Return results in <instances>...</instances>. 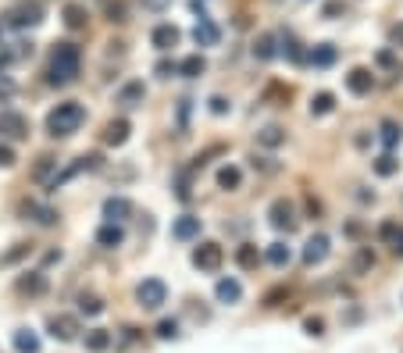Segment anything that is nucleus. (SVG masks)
<instances>
[{
	"label": "nucleus",
	"mask_w": 403,
	"mask_h": 353,
	"mask_svg": "<svg viewBox=\"0 0 403 353\" xmlns=\"http://www.w3.org/2000/svg\"><path fill=\"white\" fill-rule=\"evenodd\" d=\"M129 132H132L129 118H111V122L104 125V143H107V147H122V143L129 140Z\"/></svg>",
	"instance_id": "4468645a"
},
{
	"label": "nucleus",
	"mask_w": 403,
	"mask_h": 353,
	"mask_svg": "<svg viewBox=\"0 0 403 353\" xmlns=\"http://www.w3.org/2000/svg\"><path fill=\"white\" fill-rule=\"evenodd\" d=\"M15 349L18 353H39V335L32 328H18L15 332Z\"/></svg>",
	"instance_id": "2f4dec72"
},
{
	"label": "nucleus",
	"mask_w": 403,
	"mask_h": 353,
	"mask_svg": "<svg viewBox=\"0 0 403 353\" xmlns=\"http://www.w3.org/2000/svg\"><path fill=\"white\" fill-rule=\"evenodd\" d=\"M136 300H140L143 311H161L168 304V285L161 278H143L136 285Z\"/></svg>",
	"instance_id": "39448f33"
},
{
	"label": "nucleus",
	"mask_w": 403,
	"mask_h": 353,
	"mask_svg": "<svg viewBox=\"0 0 403 353\" xmlns=\"http://www.w3.org/2000/svg\"><path fill=\"white\" fill-rule=\"evenodd\" d=\"M211 111H214V114H225V111H228V100H225V97H211Z\"/></svg>",
	"instance_id": "603ef678"
},
{
	"label": "nucleus",
	"mask_w": 403,
	"mask_h": 353,
	"mask_svg": "<svg viewBox=\"0 0 403 353\" xmlns=\"http://www.w3.org/2000/svg\"><path fill=\"white\" fill-rule=\"evenodd\" d=\"M347 89H350L354 97H368V93L375 89V75H371L368 68H350V75H347Z\"/></svg>",
	"instance_id": "f3484780"
},
{
	"label": "nucleus",
	"mask_w": 403,
	"mask_h": 353,
	"mask_svg": "<svg viewBox=\"0 0 403 353\" xmlns=\"http://www.w3.org/2000/svg\"><path fill=\"white\" fill-rule=\"evenodd\" d=\"M82 122H86V107L79 100H65V104H57L46 114V132L54 140H68V136H75L82 129Z\"/></svg>",
	"instance_id": "f03ea898"
},
{
	"label": "nucleus",
	"mask_w": 403,
	"mask_h": 353,
	"mask_svg": "<svg viewBox=\"0 0 403 353\" xmlns=\"http://www.w3.org/2000/svg\"><path fill=\"white\" fill-rule=\"evenodd\" d=\"M129 214H132V200H125V197H107L104 200V218L107 221H118L122 225Z\"/></svg>",
	"instance_id": "6ab92c4d"
},
{
	"label": "nucleus",
	"mask_w": 403,
	"mask_h": 353,
	"mask_svg": "<svg viewBox=\"0 0 403 353\" xmlns=\"http://www.w3.org/2000/svg\"><path fill=\"white\" fill-rule=\"evenodd\" d=\"M264 257H268L271 268H290V261H293V254H290V247H285V243H271Z\"/></svg>",
	"instance_id": "473e14b6"
},
{
	"label": "nucleus",
	"mask_w": 403,
	"mask_h": 353,
	"mask_svg": "<svg viewBox=\"0 0 403 353\" xmlns=\"http://www.w3.org/2000/svg\"><path fill=\"white\" fill-rule=\"evenodd\" d=\"M204 72H207V61H204L200 54H190V57H182V61H179V75H186V79H197Z\"/></svg>",
	"instance_id": "c85d7f7f"
},
{
	"label": "nucleus",
	"mask_w": 403,
	"mask_h": 353,
	"mask_svg": "<svg viewBox=\"0 0 403 353\" xmlns=\"http://www.w3.org/2000/svg\"><path fill=\"white\" fill-rule=\"evenodd\" d=\"M218 186H221V190H240V186H243V171H240L236 164L218 168Z\"/></svg>",
	"instance_id": "cd10ccee"
},
{
	"label": "nucleus",
	"mask_w": 403,
	"mask_h": 353,
	"mask_svg": "<svg viewBox=\"0 0 403 353\" xmlns=\"http://www.w3.org/2000/svg\"><path fill=\"white\" fill-rule=\"evenodd\" d=\"M79 311L89 314V318H97V314H104V300L93 297V292H82V297H79Z\"/></svg>",
	"instance_id": "c9c22d12"
},
{
	"label": "nucleus",
	"mask_w": 403,
	"mask_h": 353,
	"mask_svg": "<svg viewBox=\"0 0 403 353\" xmlns=\"http://www.w3.org/2000/svg\"><path fill=\"white\" fill-rule=\"evenodd\" d=\"M378 65H382V68H396V57H392V50H378Z\"/></svg>",
	"instance_id": "8fccbe9b"
},
{
	"label": "nucleus",
	"mask_w": 403,
	"mask_h": 353,
	"mask_svg": "<svg viewBox=\"0 0 403 353\" xmlns=\"http://www.w3.org/2000/svg\"><path fill=\"white\" fill-rule=\"evenodd\" d=\"M22 214H25L29 221L43 225V228L57 225V211H54V207H46V204H39V200H25V204H22Z\"/></svg>",
	"instance_id": "ddd939ff"
},
{
	"label": "nucleus",
	"mask_w": 403,
	"mask_h": 353,
	"mask_svg": "<svg viewBox=\"0 0 403 353\" xmlns=\"http://www.w3.org/2000/svg\"><path fill=\"white\" fill-rule=\"evenodd\" d=\"M389 243H392V254H396V257H403V228H396V235H392Z\"/></svg>",
	"instance_id": "3c124183"
},
{
	"label": "nucleus",
	"mask_w": 403,
	"mask_h": 353,
	"mask_svg": "<svg viewBox=\"0 0 403 353\" xmlns=\"http://www.w3.org/2000/svg\"><path fill=\"white\" fill-rule=\"evenodd\" d=\"M179 39H182V32L171 25V22H161L154 32H150V43L157 47V50H171V47H179Z\"/></svg>",
	"instance_id": "dca6fc26"
},
{
	"label": "nucleus",
	"mask_w": 403,
	"mask_h": 353,
	"mask_svg": "<svg viewBox=\"0 0 403 353\" xmlns=\"http://www.w3.org/2000/svg\"><path fill=\"white\" fill-rule=\"evenodd\" d=\"M193 39H197V47H218V39H221V32H218V25L204 15L197 25H193Z\"/></svg>",
	"instance_id": "aec40b11"
},
{
	"label": "nucleus",
	"mask_w": 403,
	"mask_h": 353,
	"mask_svg": "<svg viewBox=\"0 0 403 353\" xmlns=\"http://www.w3.org/2000/svg\"><path fill=\"white\" fill-rule=\"evenodd\" d=\"M328 250H332V247H328V235H325V232H314L311 240L304 243V264H307V268L321 264V261L328 257Z\"/></svg>",
	"instance_id": "9d476101"
},
{
	"label": "nucleus",
	"mask_w": 403,
	"mask_h": 353,
	"mask_svg": "<svg viewBox=\"0 0 403 353\" xmlns=\"http://www.w3.org/2000/svg\"><path fill=\"white\" fill-rule=\"evenodd\" d=\"M15 147H8V143H0V168H15Z\"/></svg>",
	"instance_id": "37998d69"
},
{
	"label": "nucleus",
	"mask_w": 403,
	"mask_h": 353,
	"mask_svg": "<svg viewBox=\"0 0 403 353\" xmlns=\"http://www.w3.org/2000/svg\"><path fill=\"white\" fill-rule=\"evenodd\" d=\"M221 264H225V250L218 247V243H200L197 250H193V268H200L204 275H218L221 271Z\"/></svg>",
	"instance_id": "0eeeda50"
},
{
	"label": "nucleus",
	"mask_w": 403,
	"mask_h": 353,
	"mask_svg": "<svg viewBox=\"0 0 403 353\" xmlns=\"http://www.w3.org/2000/svg\"><path fill=\"white\" fill-rule=\"evenodd\" d=\"M61 18H65V25H68L72 32H79V29L89 25V11H86V4H65Z\"/></svg>",
	"instance_id": "b1692460"
},
{
	"label": "nucleus",
	"mask_w": 403,
	"mask_h": 353,
	"mask_svg": "<svg viewBox=\"0 0 403 353\" xmlns=\"http://www.w3.org/2000/svg\"><path fill=\"white\" fill-rule=\"evenodd\" d=\"M0 136L25 140V136H29V118L18 114V111H0Z\"/></svg>",
	"instance_id": "1a4fd4ad"
},
{
	"label": "nucleus",
	"mask_w": 403,
	"mask_h": 353,
	"mask_svg": "<svg viewBox=\"0 0 403 353\" xmlns=\"http://www.w3.org/2000/svg\"><path fill=\"white\" fill-rule=\"evenodd\" d=\"M200 228H204V221H200L197 214H182V218H175V221H171V235H175L179 243H190V240H197V235H200Z\"/></svg>",
	"instance_id": "f8f14e48"
},
{
	"label": "nucleus",
	"mask_w": 403,
	"mask_h": 353,
	"mask_svg": "<svg viewBox=\"0 0 403 353\" xmlns=\"http://www.w3.org/2000/svg\"><path fill=\"white\" fill-rule=\"evenodd\" d=\"M107 18H111V22H129L125 0H111V4H107Z\"/></svg>",
	"instance_id": "58836bf2"
},
{
	"label": "nucleus",
	"mask_w": 403,
	"mask_h": 353,
	"mask_svg": "<svg viewBox=\"0 0 403 353\" xmlns=\"http://www.w3.org/2000/svg\"><path fill=\"white\" fill-rule=\"evenodd\" d=\"M15 97V82L11 79H0V100H11Z\"/></svg>",
	"instance_id": "09e8293b"
},
{
	"label": "nucleus",
	"mask_w": 403,
	"mask_h": 353,
	"mask_svg": "<svg viewBox=\"0 0 403 353\" xmlns=\"http://www.w3.org/2000/svg\"><path fill=\"white\" fill-rule=\"evenodd\" d=\"M114 100H118L122 107H140V104L147 100V86H143V82H125Z\"/></svg>",
	"instance_id": "4be33fe9"
},
{
	"label": "nucleus",
	"mask_w": 403,
	"mask_h": 353,
	"mask_svg": "<svg viewBox=\"0 0 403 353\" xmlns=\"http://www.w3.org/2000/svg\"><path fill=\"white\" fill-rule=\"evenodd\" d=\"M15 289L22 292V297H43L46 292V275L43 271H25V275H18Z\"/></svg>",
	"instance_id": "2eb2a0df"
},
{
	"label": "nucleus",
	"mask_w": 403,
	"mask_h": 353,
	"mask_svg": "<svg viewBox=\"0 0 403 353\" xmlns=\"http://www.w3.org/2000/svg\"><path fill=\"white\" fill-rule=\"evenodd\" d=\"M157 335L161 339H179V321L175 318H161L157 321Z\"/></svg>",
	"instance_id": "4c0bfd02"
},
{
	"label": "nucleus",
	"mask_w": 403,
	"mask_h": 353,
	"mask_svg": "<svg viewBox=\"0 0 403 353\" xmlns=\"http://www.w3.org/2000/svg\"><path fill=\"white\" fill-rule=\"evenodd\" d=\"M54 168H57V161H54V157H39V164H36V171H32V179H39V182H46Z\"/></svg>",
	"instance_id": "ea45409f"
},
{
	"label": "nucleus",
	"mask_w": 403,
	"mask_h": 353,
	"mask_svg": "<svg viewBox=\"0 0 403 353\" xmlns=\"http://www.w3.org/2000/svg\"><path fill=\"white\" fill-rule=\"evenodd\" d=\"M236 264H240L243 271H257V264H261V254H257V247H254V243H243V247L236 250Z\"/></svg>",
	"instance_id": "7c9ffc66"
},
{
	"label": "nucleus",
	"mask_w": 403,
	"mask_h": 353,
	"mask_svg": "<svg viewBox=\"0 0 403 353\" xmlns=\"http://www.w3.org/2000/svg\"><path fill=\"white\" fill-rule=\"evenodd\" d=\"M161 79H168V75H179V61H157V68H154Z\"/></svg>",
	"instance_id": "c03bdc74"
},
{
	"label": "nucleus",
	"mask_w": 403,
	"mask_h": 353,
	"mask_svg": "<svg viewBox=\"0 0 403 353\" xmlns=\"http://www.w3.org/2000/svg\"><path fill=\"white\" fill-rule=\"evenodd\" d=\"M304 332L307 335H325V318H318V314L304 318Z\"/></svg>",
	"instance_id": "a19ab883"
},
{
	"label": "nucleus",
	"mask_w": 403,
	"mask_h": 353,
	"mask_svg": "<svg viewBox=\"0 0 403 353\" xmlns=\"http://www.w3.org/2000/svg\"><path fill=\"white\" fill-rule=\"evenodd\" d=\"M11 61H15V54H11V50H0V72H4Z\"/></svg>",
	"instance_id": "5fc2aeb1"
},
{
	"label": "nucleus",
	"mask_w": 403,
	"mask_h": 353,
	"mask_svg": "<svg viewBox=\"0 0 403 353\" xmlns=\"http://www.w3.org/2000/svg\"><path fill=\"white\" fill-rule=\"evenodd\" d=\"M190 104H193V100H182V104H179V132H186V122H190Z\"/></svg>",
	"instance_id": "49530a36"
},
{
	"label": "nucleus",
	"mask_w": 403,
	"mask_h": 353,
	"mask_svg": "<svg viewBox=\"0 0 403 353\" xmlns=\"http://www.w3.org/2000/svg\"><path fill=\"white\" fill-rule=\"evenodd\" d=\"M214 297H218L221 304H240V300H243V285H240L236 278H218Z\"/></svg>",
	"instance_id": "412c9836"
},
{
	"label": "nucleus",
	"mask_w": 403,
	"mask_h": 353,
	"mask_svg": "<svg viewBox=\"0 0 403 353\" xmlns=\"http://www.w3.org/2000/svg\"><path fill=\"white\" fill-rule=\"evenodd\" d=\"M43 4L39 0H18L15 8H8L4 11V25H11V29H36V25H43Z\"/></svg>",
	"instance_id": "7ed1b4c3"
},
{
	"label": "nucleus",
	"mask_w": 403,
	"mask_h": 353,
	"mask_svg": "<svg viewBox=\"0 0 403 353\" xmlns=\"http://www.w3.org/2000/svg\"><path fill=\"white\" fill-rule=\"evenodd\" d=\"M46 332H50L57 342H75L82 328H79V318H75V314H50Z\"/></svg>",
	"instance_id": "6e6552de"
},
{
	"label": "nucleus",
	"mask_w": 403,
	"mask_h": 353,
	"mask_svg": "<svg viewBox=\"0 0 403 353\" xmlns=\"http://www.w3.org/2000/svg\"><path fill=\"white\" fill-rule=\"evenodd\" d=\"M325 18H335V15H347V0H328L325 4V11H321Z\"/></svg>",
	"instance_id": "79ce46f5"
},
{
	"label": "nucleus",
	"mask_w": 403,
	"mask_h": 353,
	"mask_svg": "<svg viewBox=\"0 0 403 353\" xmlns=\"http://www.w3.org/2000/svg\"><path fill=\"white\" fill-rule=\"evenodd\" d=\"M79 72H82V50L75 43H54L46 82L50 86H72L79 79Z\"/></svg>",
	"instance_id": "f257e3e1"
},
{
	"label": "nucleus",
	"mask_w": 403,
	"mask_h": 353,
	"mask_svg": "<svg viewBox=\"0 0 403 353\" xmlns=\"http://www.w3.org/2000/svg\"><path fill=\"white\" fill-rule=\"evenodd\" d=\"M111 342H114V335H111L107 328H89V332H86V349H89V353H104Z\"/></svg>",
	"instance_id": "bb28decb"
},
{
	"label": "nucleus",
	"mask_w": 403,
	"mask_h": 353,
	"mask_svg": "<svg viewBox=\"0 0 403 353\" xmlns=\"http://www.w3.org/2000/svg\"><path fill=\"white\" fill-rule=\"evenodd\" d=\"M399 171V161L385 150L382 157H375V175H382V179H389V175H396Z\"/></svg>",
	"instance_id": "f704fd0d"
},
{
	"label": "nucleus",
	"mask_w": 403,
	"mask_h": 353,
	"mask_svg": "<svg viewBox=\"0 0 403 353\" xmlns=\"http://www.w3.org/2000/svg\"><path fill=\"white\" fill-rule=\"evenodd\" d=\"M125 243V228L118 225V221H104L100 228H97V247H104V250H118Z\"/></svg>",
	"instance_id": "9b49d317"
},
{
	"label": "nucleus",
	"mask_w": 403,
	"mask_h": 353,
	"mask_svg": "<svg viewBox=\"0 0 403 353\" xmlns=\"http://www.w3.org/2000/svg\"><path fill=\"white\" fill-rule=\"evenodd\" d=\"M268 221H271V228H278V232H285L290 235L297 225H300V218H297V207H293V200H275L271 207H268Z\"/></svg>",
	"instance_id": "423d86ee"
},
{
	"label": "nucleus",
	"mask_w": 403,
	"mask_h": 353,
	"mask_svg": "<svg viewBox=\"0 0 403 353\" xmlns=\"http://www.w3.org/2000/svg\"><path fill=\"white\" fill-rule=\"evenodd\" d=\"M378 140H382V147H385V150H392V147L403 140V129H399L396 122H389V118H385V122L378 125Z\"/></svg>",
	"instance_id": "72a5a7b5"
},
{
	"label": "nucleus",
	"mask_w": 403,
	"mask_h": 353,
	"mask_svg": "<svg viewBox=\"0 0 403 353\" xmlns=\"http://www.w3.org/2000/svg\"><path fill=\"white\" fill-rule=\"evenodd\" d=\"M282 54L290 57L293 65H307V50H304V43H300L293 32H285V36H282Z\"/></svg>",
	"instance_id": "393cba45"
},
{
	"label": "nucleus",
	"mask_w": 403,
	"mask_h": 353,
	"mask_svg": "<svg viewBox=\"0 0 403 353\" xmlns=\"http://www.w3.org/2000/svg\"><path fill=\"white\" fill-rule=\"evenodd\" d=\"M389 43H392V47H403V22H396V25L389 29Z\"/></svg>",
	"instance_id": "de8ad7c7"
},
{
	"label": "nucleus",
	"mask_w": 403,
	"mask_h": 353,
	"mask_svg": "<svg viewBox=\"0 0 403 353\" xmlns=\"http://www.w3.org/2000/svg\"><path fill=\"white\" fill-rule=\"evenodd\" d=\"M25 254H29V243H18L11 254H4V257H0V264H15V261H18V257H25Z\"/></svg>",
	"instance_id": "a18cd8bd"
},
{
	"label": "nucleus",
	"mask_w": 403,
	"mask_h": 353,
	"mask_svg": "<svg viewBox=\"0 0 403 353\" xmlns=\"http://www.w3.org/2000/svg\"><path fill=\"white\" fill-rule=\"evenodd\" d=\"M171 4V0H143V8H150V11H164Z\"/></svg>",
	"instance_id": "864d4df0"
},
{
	"label": "nucleus",
	"mask_w": 403,
	"mask_h": 353,
	"mask_svg": "<svg viewBox=\"0 0 403 353\" xmlns=\"http://www.w3.org/2000/svg\"><path fill=\"white\" fill-rule=\"evenodd\" d=\"M332 111H335V93L321 89V93L311 97V118H325V114H332Z\"/></svg>",
	"instance_id": "a878e982"
},
{
	"label": "nucleus",
	"mask_w": 403,
	"mask_h": 353,
	"mask_svg": "<svg viewBox=\"0 0 403 353\" xmlns=\"http://www.w3.org/2000/svg\"><path fill=\"white\" fill-rule=\"evenodd\" d=\"M371 268H375V254H371L368 247H361L357 257H354V271L361 275V271H371Z\"/></svg>",
	"instance_id": "e433bc0d"
},
{
	"label": "nucleus",
	"mask_w": 403,
	"mask_h": 353,
	"mask_svg": "<svg viewBox=\"0 0 403 353\" xmlns=\"http://www.w3.org/2000/svg\"><path fill=\"white\" fill-rule=\"evenodd\" d=\"M335 57H339V50H335L332 43H318V47L307 50V65H314V68H332Z\"/></svg>",
	"instance_id": "a211bd4d"
},
{
	"label": "nucleus",
	"mask_w": 403,
	"mask_h": 353,
	"mask_svg": "<svg viewBox=\"0 0 403 353\" xmlns=\"http://www.w3.org/2000/svg\"><path fill=\"white\" fill-rule=\"evenodd\" d=\"M285 143V132L278 129V125H264L261 132H257V147H268V150H278Z\"/></svg>",
	"instance_id": "c756f323"
},
{
	"label": "nucleus",
	"mask_w": 403,
	"mask_h": 353,
	"mask_svg": "<svg viewBox=\"0 0 403 353\" xmlns=\"http://www.w3.org/2000/svg\"><path fill=\"white\" fill-rule=\"evenodd\" d=\"M278 36H271V32H261L257 39H254V57H257V61H275V57H278Z\"/></svg>",
	"instance_id": "5701e85b"
},
{
	"label": "nucleus",
	"mask_w": 403,
	"mask_h": 353,
	"mask_svg": "<svg viewBox=\"0 0 403 353\" xmlns=\"http://www.w3.org/2000/svg\"><path fill=\"white\" fill-rule=\"evenodd\" d=\"M100 168H104V157H100V154H82V157H75L65 171H54L50 179H46V186H50V190H61L65 182L75 179V175H82V171H100Z\"/></svg>",
	"instance_id": "20e7f679"
}]
</instances>
